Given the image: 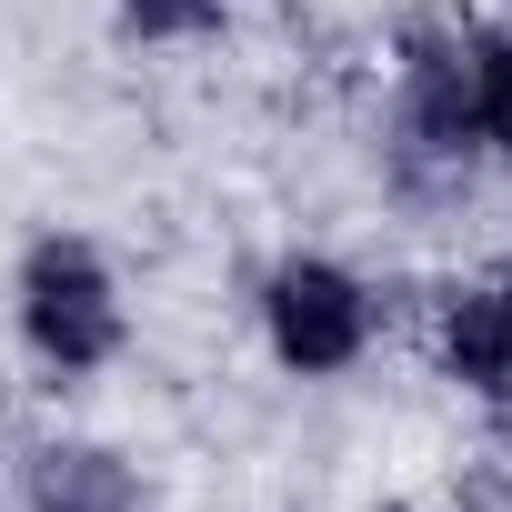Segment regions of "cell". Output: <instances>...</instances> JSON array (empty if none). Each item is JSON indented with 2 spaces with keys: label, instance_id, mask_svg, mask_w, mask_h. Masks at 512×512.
Segmentation results:
<instances>
[{
  "label": "cell",
  "instance_id": "5b68a950",
  "mask_svg": "<svg viewBox=\"0 0 512 512\" xmlns=\"http://www.w3.org/2000/svg\"><path fill=\"white\" fill-rule=\"evenodd\" d=\"M21 512H141V472L91 432H51L21 452Z\"/></svg>",
  "mask_w": 512,
  "mask_h": 512
},
{
  "label": "cell",
  "instance_id": "6da1fadb",
  "mask_svg": "<svg viewBox=\"0 0 512 512\" xmlns=\"http://www.w3.org/2000/svg\"><path fill=\"white\" fill-rule=\"evenodd\" d=\"M11 342L51 392H81L101 372H121L131 352V272L111 262V241L81 221H41L11 251Z\"/></svg>",
  "mask_w": 512,
  "mask_h": 512
},
{
  "label": "cell",
  "instance_id": "52a82bcc",
  "mask_svg": "<svg viewBox=\"0 0 512 512\" xmlns=\"http://www.w3.org/2000/svg\"><path fill=\"white\" fill-rule=\"evenodd\" d=\"M111 31L131 51H201L231 31V0H111Z\"/></svg>",
  "mask_w": 512,
  "mask_h": 512
},
{
  "label": "cell",
  "instance_id": "3957f363",
  "mask_svg": "<svg viewBox=\"0 0 512 512\" xmlns=\"http://www.w3.org/2000/svg\"><path fill=\"white\" fill-rule=\"evenodd\" d=\"M392 332V292L352 262V251H322V241H292L251 272V342L282 382H352Z\"/></svg>",
  "mask_w": 512,
  "mask_h": 512
},
{
  "label": "cell",
  "instance_id": "277c9868",
  "mask_svg": "<svg viewBox=\"0 0 512 512\" xmlns=\"http://www.w3.org/2000/svg\"><path fill=\"white\" fill-rule=\"evenodd\" d=\"M422 352H432V382L472 412H512V251L502 262H472L452 272L432 302H422Z\"/></svg>",
  "mask_w": 512,
  "mask_h": 512
},
{
  "label": "cell",
  "instance_id": "7a4b0ae2",
  "mask_svg": "<svg viewBox=\"0 0 512 512\" xmlns=\"http://www.w3.org/2000/svg\"><path fill=\"white\" fill-rule=\"evenodd\" d=\"M372 161H382V191L402 211H452V201H472L492 181L482 171V131H472V81H462V11L412 21L392 41Z\"/></svg>",
  "mask_w": 512,
  "mask_h": 512
},
{
  "label": "cell",
  "instance_id": "8992f818",
  "mask_svg": "<svg viewBox=\"0 0 512 512\" xmlns=\"http://www.w3.org/2000/svg\"><path fill=\"white\" fill-rule=\"evenodd\" d=\"M462 81H472L482 171L512 181V11H462Z\"/></svg>",
  "mask_w": 512,
  "mask_h": 512
}]
</instances>
